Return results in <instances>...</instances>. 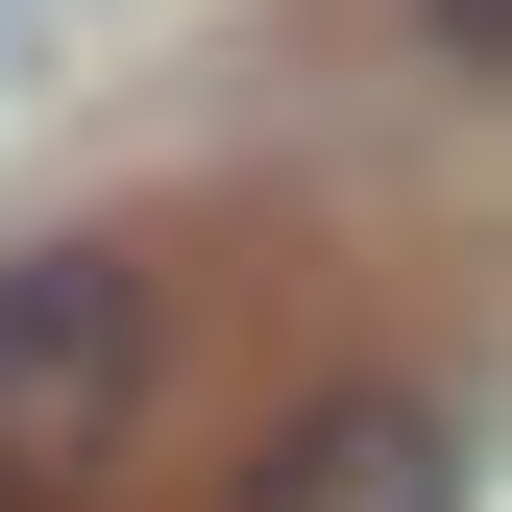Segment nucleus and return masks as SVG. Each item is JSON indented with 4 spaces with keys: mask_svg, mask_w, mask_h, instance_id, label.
<instances>
[{
    "mask_svg": "<svg viewBox=\"0 0 512 512\" xmlns=\"http://www.w3.org/2000/svg\"><path fill=\"white\" fill-rule=\"evenodd\" d=\"M415 49H439V74H488V49H512V0H415Z\"/></svg>",
    "mask_w": 512,
    "mask_h": 512,
    "instance_id": "3",
    "label": "nucleus"
},
{
    "mask_svg": "<svg viewBox=\"0 0 512 512\" xmlns=\"http://www.w3.org/2000/svg\"><path fill=\"white\" fill-rule=\"evenodd\" d=\"M171 391V269L147 244H25L0 269V512H98Z\"/></svg>",
    "mask_w": 512,
    "mask_h": 512,
    "instance_id": "1",
    "label": "nucleus"
},
{
    "mask_svg": "<svg viewBox=\"0 0 512 512\" xmlns=\"http://www.w3.org/2000/svg\"><path fill=\"white\" fill-rule=\"evenodd\" d=\"M220 512H464V415L439 391H317V415H269V464H244Z\"/></svg>",
    "mask_w": 512,
    "mask_h": 512,
    "instance_id": "2",
    "label": "nucleus"
}]
</instances>
